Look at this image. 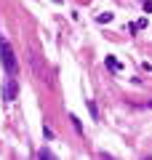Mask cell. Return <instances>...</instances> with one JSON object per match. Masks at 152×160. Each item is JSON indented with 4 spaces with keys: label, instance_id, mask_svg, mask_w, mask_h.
Masks as SVG:
<instances>
[{
    "label": "cell",
    "instance_id": "obj_3",
    "mask_svg": "<svg viewBox=\"0 0 152 160\" xmlns=\"http://www.w3.org/2000/svg\"><path fill=\"white\" fill-rule=\"evenodd\" d=\"M104 64H107V67L112 69V72H120V69H123V64H120L115 56H107V59H104Z\"/></svg>",
    "mask_w": 152,
    "mask_h": 160
},
{
    "label": "cell",
    "instance_id": "obj_7",
    "mask_svg": "<svg viewBox=\"0 0 152 160\" xmlns=\"http://www.w3.org/2000/svg\"><path fill=\"white\" fill-rule=\"evenodd\" d=\"M38 158H48V160H51V158H56V155L51 152L48 147H43V149H38Z\"/></svg>",
    "mask_w": 152,
    "mask_h": 160
},
{
    "label": "cell",
    "instance_id": "obj_2",
    "mask_svg": "<svg viewBox=\"0 0 152 160\" xmlns=\"http://www.w3.org/2000/svg\"><path fill=\"white\" fill-rule=\"evenodd\" d=\"M19 96V83L13 80V75H8V80L3 83V99H6V104H13Z\"/></svg>",
    "mask_w": 152,
    "mask_h": 160
},
{
    "label": "cell",
    "instance_id": "obj_6",
    "mask_svg": "<svg viewBox=\"0 0 152 160\" xmlns=\"http://www.w3.org/2000/svg\"><path fill=\"white\" fill-rule=\"evenodd\" d=\"M88 112L94 120H99V107H96V102H88Z\"/></svg>",
    "mask_w": 152,
    "mask_h": 160
},
{
    "label": "cell",
    "instance_id": "obj_5",
    "mask_svg": "<svg viewBox=\"0 0 152 160\" xmlns=\"http://www.w3.org/2000/svg\"><path fill=\"white\" fill-rule=\"evenodd\" d=\"M96 22H99V24H109V22H112V13H109V11L99 13V16H96Z\"/></svg>",
    "mask_w": 152,
    "mask_h": 160
},
{
    "label": "cell",
    "instance_id": "obj_4",
    "mask_svg": "<svg viewBox=\"0 0 152 160\" xmlns=\"http://www.w3.org/2000/svg\"><path fill=\"white\" fill-rule=\"evenodd\" d=\"M69 123H72L75 133H83V123H80V118H78V115H69Z\"/></svg>",
    "mask_w": 152,
    "mask_h": 160
},
{
    "label": "cell",
    "instance_id": "obj_1",
    "mask_svg": "<svg viewBox=\"0 0 152 160\" xmlns=\"http://www.w3.org/2000/svg\"><path fill=\"white\" fill-rule=\"evenodd\" d=\"M0 62H3V69H6L8 75H16L19 62H16V53H13L11 43H8L6 38H0Z\"/></svg>",
    "mask_w": 152,
    "mask_h": 160
},
{
    "label": "cell",
    "instance_id": "obj_8",
    "mask_svg": "<svg viewBox=\"0 0 152 160\" xmlns=\"http://www.w3.org/2000/svg\"><path fill=\"white\" fill-rule=\"evenodd\" d=\"M144 11H147V13H152V0H144Z\"/></svg>",
    "mask_w": 152,
    "mask_h": 160
}]
</instances>
